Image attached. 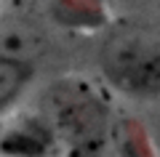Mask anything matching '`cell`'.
Segmentation results:
<instances>
[{
    "label": "cell",
    "mask_w": 160,
    "mask_h": 157,
    "mask_svg": "<svg viewBox=\"0 0 160 157\" xmlns=\"http://www.w3.org/2000/svg\"><path fill=\"white\" fill-rule=\"evenodd\" d=\"M40 120L56 149L67 157H93L107 144L109 112L99 91L86 80H62L40 101Z\"/></svg>",
    "instance_id": "cell-1"
},
{
    "label": "cell",
    "mask_w": 160,
    "mask_h": 157,
    "mask_svg": "<svg viewBox=\"0 0 160 157\" xmlns=\"http://www.w3.org/2000/svg\"><path fill=\"white\" fill-rule=\"evenodd\" d=\"M102 72L128 96L160 93V32L123 27L102 48Z\"/></svg>",
    "instance_id": "cell-2"
},
{
    "label": "cell",
    "mask_w": 160,
    "mask_h": 157,
    "mask_svg": "<svg viewBox=\"0 0 160 157\" xmlns=\"http://www.w3.org/2000/svg\"><path fill=\"white\" fill-rule=\"evenodd\" d=\"M0 152L8 157H51L59 149H56L51 130L38 117L35 123L16 125V128L8 130L6 139L0 141Z\"/></svg>",
    "instance_id": "cell-3"
},
{
    "label": "cell",
    "mask_w": 160,
    "mask_h": 157,
    "mask_svg": "<svg viewBox=\"0 0 160 157\" xmlns=\"http://www.w3.org/2000/svg\"><path fill=\"white\" fill-rule=\"evenodd\" d=\"M32 75V64L11 56V53H0V109L11 107L19 99V93L27 88Z\"/></svg>",
    "instance_id": "cell-4"
}]
</instances>
